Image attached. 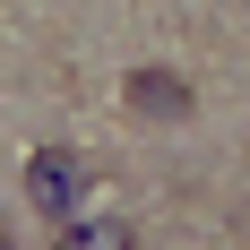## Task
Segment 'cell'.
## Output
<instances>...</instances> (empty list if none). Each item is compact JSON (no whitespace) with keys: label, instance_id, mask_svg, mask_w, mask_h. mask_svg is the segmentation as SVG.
Listing matches in <instances>:
<instances>
[{"label":"cell","instance_id":"6da1fadb","mask_svg":"<svg viewBox=\"0 0 250 250\" xmlns=\"http://www.w3.org/2000/svg\"><path fill=\"white\" fill-rule=\"evenodd\" d=\"M26 207H35L43 225L86 216V164H78L69 147H35V155H26Z\"/></svg>","mask_w":250,"mask_h":250},{"label":"cell","instance_id":"7a4b0ae2","mask_svg":"<svg viewBox=\"0 0 250 250\" xmlns=\"http://www.w3.org/2000/svg\"><path fill=\"white\" fill-rule=\"evenodd\" d=\"M129 112H147V121H190L199 95H190L173 69H138V78H129Z\"/></svg>","mask_w":250,"mask_h":250},{"label":"cell","instance_id":"3957f363","mask_svg":"<svg viewBox=\"0 0 250 250\" xmlns=\"http://www.w3.org/2000/svg\"><path fill=\"white\" fill-rule=\"evenodd\" d=\"M0 242H9V233H0Z\"/></svg>","mask_w":250,"mask_h":250}]
</instances>
